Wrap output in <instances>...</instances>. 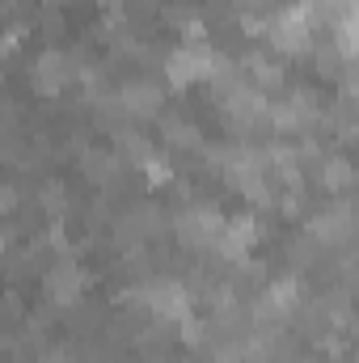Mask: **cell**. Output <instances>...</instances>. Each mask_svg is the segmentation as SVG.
I'll return each mask as SVG.
<instances>
[{"mask_svg": "<svg viewBox=\"0 0 359 363\" xmlns=\"http://www.w3.org/2000/svg\"><path fill=\"white\" fill-rule=\"evenodd\" d=\"M165 140H174V144H182V148H203L199 131H194L190 123H178V118H165Z\"/></svg>", "mask_w": 359, "mask_h": 363, "instance_id": "cell-10", "label": "cell"}, {"mask_svg": "<svg viewBox=\"0 0 359 363\" xmlns=\"http://www.w3.org/2000/svg\"><path fill=\"white\" fill-rule=\"evenodd\" d=\"M254 241H258V220H254V216H237V220H224V228L216 233L211 245H216L224 258L245 262V254L254 250Z\"/></svg>", "mask_w": 359, "mask_h": 363, "instance_id": "cell-4", "label": "cell"}, {"mask_svg": "<svg viewBox=\"0 0 359 363\" xmlns=\"http://www.w3.org/2000/svg\"><path fill=\"white\" fill-rule=\"evenodd\" d=\"M224 228V216L216 207H194V211H182L178 216V241L199 250V245H211L216 233Z\"/></svg>", "mask_w": 359, "mask_h": 363, "instance_id": "cell-5", "label": "cell"}, {"mask_svg": "<svg viewBox=\"0 0 359 363\" xmlns=\"http://www.w3.org/2000/svg\"><path fill=\"white\" fill-rule=\"evenodd\" d=\"M351 178H355V174H351V165H347L343 157H330V161L321 165V182H326L330 190H347Z\"/></svg>", "mask_w": 359, "mask_h": 363, "instance_id": "cell-9", "label": "cell"}, {"mask_svg": "<svg viewBox=\"0 0 359 363\" xmlns=\"http://www.w3.org/2000/svg\"><path fill=\"white\" fill-rule=\"evenodd\" d=\"M118 106H123V114H157L161 89L148 85V81H131V85H123V93H118Z\"/></svg>", "mask_w": 359, "mask_h": 363, "instance_id": "cell-7", "label": "cell"}, {"mask_svg": "<svg viewBox=\"0 0 359 363\" xmlns=\"http://www.w3.org/2000/svg\"><path fill=\"white\" fill-rule=\"evenodd\" d=\"M85 174H89V182H106L110 174H114V157H106V152H85Z\"/></svg>", "mask_w": 359, "mask_h": 363, "instance_id": "cell-11", "label": "cell"}, {"mask_svg": "<svg viewBox=\"0 0 359 363\" xmlns=\"http://www.w3.org/2000/svg\"><path fill=\"white\" fill-rule=\"evenodd\" d=\"M21 203V194H17V186H9V182H0V216H9L13 207Z\"/></svg>", "mask_w": 359, "mask_h": 363, "instance_id": "cell-14", "label": "cell"}, {"mask_svg": "<svg viewBox=\"0 0 359 363\" xmlns=\"http://www.w3.org/2000/svg\"><path fill=\"white\" fill-rule=\"evenodd\" d=\"M309 13H313L309 4L283 9V13L270 21V43H275L279 51H292V55L309 51V30H313V17H309Z\"/></svg>", "mask_w": 359, "mask_h": 363, "instance_id": "cell-2", "label": "cell"}, {"mask_svg": "<svg viewBox=\"0 0 359 363\" xmlns=\"http://www.w3.org/2000/svg\"><path fill=\"white\" fill-rule=\"evenodd\" d=\"M140 165H144V174H148L153 186H170V182H174V169H170V161H165V157H144Z\"/></svg>", "mask_w": 359, "mask_h": 363, "instance_id": "cell-13", "label": "cell"}, {"mask_svg": "<svg viewBox=\"0 0 359 363\" xmlns=\"http://www.w3.org/2000/svg\"><path fill=\"white\" fill-rule=\"evenodd\" d=\"M245 68H250V77H254L263 89H279V85H283V72L270 64L267 55H258V51H254V55H245Z\"/></svg>", "mask_w": 359, "mask_h": 363, "instance_id": "cell-8", "label": "cell"}, {"mask_svg": "<svg viewBox=\"0 0 359 363\" xmlns=\"http://www.w3.org/2000/svg\"><path fill=\"white\" fill-rule=\"evenodd\" d=\"M220 64H224V60H220L207 43L178 47V51H170V60H165V81H170L174 89H186V85H194V81H211Z\"/></svg>", "mask_w": 359, "mask_h": 363, "instance_id": "cell-1", "label": "cell"}, {"mask_svg": "<svg viewBox=\"0 0 359 363\" xmlns=\"http://www.w3.org/2000/svg\"><path fill=\"white\" fill-rule=\"evenodd\" d=\"M64 81H68V60L60 51H43L38 64H34V89L43 97H55L64 89Z\"/></svg>", "mask_w": 359, "mask_h": 363, "instance_id": "cell-6", "label": "cell"}, {"mask_svg": "<svg viewBox=\"0 0 359 363\" xmlns=\"http://www.w3.org/2000/svg\"><path fill=\"white\" fill-rule=\"evenodd\" d=\"M4 250H9V228L0 224V254H4Z\"/></svg>", "mask_w": 359, "mask_h": 363, "instance_id": "cell-16", "label": "cell"}, {"mask_svg": "<svg viewBox=\"0 0 359 363\" xmlns=\"http://www.w3.org/2000/svg\"><path fill=\"white\" fill-rule=\"evenodd\" d=\"M43 207L60 220V216H64V207H68V190H64L60 182H47V186H43Z\"/></svg>", "mask_w": 359, "mask_h": 363, "instance_id": "cell-12", "label": "cell"}, {"mask_svg": "<svg viewBox=\"0 0 359 363\" xmlns=\"http://www.w3.org/2000/svg\"><path fill=\"white\" fill-rule=\"evenodd\" d=\"M85 291V271L72 254H60V262L47 271V300L51 304H77Z\"/></svg>", "mask_w": 359, "mask_h": 363, "instance_id": "cell-3", "label": "cell"}, {"mask_svg": "<svg viewBox=\"0 0 359 363\" xmlns=\"http://www.w3.org/2000/svg\"><path fill=\"white\" fill-rule=\"evenodd\" d=\"M21 38H26V30H21V26H13L9 34H0V55H9V51L21 43Z\"/></svg>", "mask_w": 359, "mask_h": 363, "instance_id": "cell-15", "label": "cell"}]
</instances>
